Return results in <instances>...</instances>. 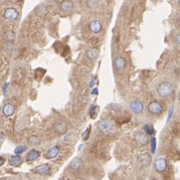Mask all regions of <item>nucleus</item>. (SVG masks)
Returning <instances> with one entry per match:
<instances>
[{
  "instance_id": "nucleus-1",
  "label": "nucleus",
  "mask_w": 180,
  "mask_h": 180,
  "mask_svg": "<svg viewBox=\"0 0 180 180\" xmlns=\"http://www.w3.org/2000/svg\"><path fill=\"white\" fill-rule=\"evenodd\" d=\"M156 92L160 98H169L173 94V86L170 82H162L156 88Z\"/></svg>"
},
{
  "instance_id": "nucleus-2",
  "label": "nucleus",
  "mask_w": 180,
  "mask_h": 180,
  "mask_svg": "<svg viewBox=\"0 0 180 180\" xmlns=\"http://www.w3.org/2000/svg\"><path fill=\"white\" fill-rule=\"evenodd\" d=\"M98 126V130L103 132V134H108V132H110L112 129V121L108 120V118H103V120L99 121V124L97 125Z\"/></svg>"
},
{
  "instance_id": "nucleus-3",
  "label": "nucleus",
  "mask_w": 180,
  "mask_h": 180,
  "mask_svg": "<svg viewBox=\"0 0 180 180\" xmlns=\"http://www.w3.org/2000/svg\"><path fill=\"white\" fill-rule=\"evenodd\" d=\"M3 16L4 18L8 21H15L19 17V12L16 8L14 7H8L6 8L3 12Z\"/></svg>"
},
{
  "instance_id": "nucleus-4",
  "label": "nucleus",
  "mask_w": 180,
  "mask_h": 180,
  "mask_svg": "<svg viewBox=\"0 0 180 180\" xmlns=\"http://www.w3.org/2000/svg\"><path fill=\"white\" fill-rule=\"evenodd\" d=\"M148 112L150 115L159 116V115H161L163 112V107L161 106V103L156 101L151 102L148 105Z\"/></svg>"
},
{
  "instance_id": "nucleus-5",
  "label": "nucleus",
  "mask_w": 180,
  "mask_h": 180,
  "mask_svg": "<svg viewBox=\"0 0 180 180\" xmlns=\"http://www.w3.org/2000/svg\"><path fill=\"white\" fill-rule=\"evenodd\" d=\"M130 108L134 113L139 115V113H141L143 112L144 105H143V103L140 101V99H134V101H132L130 103Z\"/></svg>"
},
{
  "instance_id": "nucleus-6",
  "label": "nucleus",
  "mask_w": 180,
  "mask_h": 180,
  "mask_svg": "<svg viewBox=\"0 0 180 180\" xmlns=\"http://www.w3.org/2000/svg\"><path fill=\"white\" fill-rule=\"evenodd\" d=\"M167 168V161L163 157H158L154 161V169L158 173H163Z\"/></svg>"
},
{
  "instance_id": "nucleus-7",
  "label": "nucleus",
  "mask_w": 180,
  "mask_h": 180,
  "mask_svg": "<svg viewBox=\"0 0 180 180\" xmlns=\"http://www.w3.org/2000/svg\"><path fill=\"white\" fill-rule=\"evenodd\" d=\"M89 29L94 34H99L103 30V24L99 19H94L89 23Z\"/></svg>"
},
{
  "instance_id": "nucleus-8",
  "label": "nucleus",
  "mask_w": 180,
  "mask_h": 180,
  "mask_svg": "<svg viewBox=\"0 0 180 180\" xmlns=\"http://www.w3.org/2000/svg\"><path fill=\"white\" fill-rule=\"evenodd\" d=\"M59 152H60V146L54 145V146H52L51 148H49L48 150L46 151L45 154H44V157L46 159H53V158H56L57 156H58Z\"/></svg>"
},
{
  "instance_id": "nucleus-9",
  "label": "nucleus",
  "mask_w": 180,
  "mask_h": 180,
  "mask_svg": "<svg viewBox=\"0 0 180 180\" xmlns=\"http://www.w3.org/2000/svg\"><path fill=\"white\" fill-rule=\"evenodd\" d=\"M50 171H51V166L48 163L38 165V166H36L34 169H33V172L40 174V175H48L50 173Z\"/></svg>"
},
{
  "instance_id": "nucleus-10",
  "label": "nucleus",
  "mask_w": 180,
  "mask_h": 180,
  "mask_svg": "<svg viewBox=\"0 0 180 180\" xmlns=\"http://www.w3.org/2000/svg\"><path fill=\"white\" fill-rule=\"evenodd\" d=\"M135 141L136 143L140 145V146H143V145H146L148 143V136L144 132H136L135 134Z\"/></svg>"
},
{
  "instance_id": "nucleus-11",
  "label": "nucleus",
  "mask_w": 180,
  "mask_h": 180,
  "mask_svg": "<svg viewBox=\"0 0 180 180\" xmlns=\"http://www.w3.org/2000/svg\"><path fill=\"white\" fill-rule=\"evenodd\" d=\"M54 130L57 134H65L68 130V126L64 121H56L54 125Z\"/></svg>"
},
{
  "instance_id": "nucleus-12",
  "label": "nucleus",
  "mask_w": 180,
  "mask_h": 180,
  "mask_svg": "<svg viewBox=\"0 0 180 180\" xmlns=\"http://www.w3.org/2000/svg\"><path fill=\"white\" fill-rule=\"evenodd\" d=\"M73 8H74V4H73L72 1H71V0H63V1L61 2V4H60L61 11H63L65 13L71 12L73 10Z\"/></svg>"
},
{
  "instance_id": "nucleus-13",
  "label": "nucleus",
  "mask_w": 180,
  "mask_h": 180,
  "mask_svg": "<svg viewBox=\"0 0 180 180\" xmlns=\"http://www.w3.org/2000/svg\"><path fill=\"white\" fill-rule=\"evenodd\" d=\"M69 167H70L71 170H73V171H77V170H80L83 167V160L80 157L74 158L72 161L70 162Z\"/></svg>"
},
{
  "instance_id": "nucleus-14",
  "label": "nucleus",
  "mask_w": 180,
  "mask_h": 180,
  "mask_svg": "<svg viewBox=\"0 0 180 180\" xmlns=\"http://www.w3.org/2000/svg\"><path fill=\"white\" fill-rule=\"evenodd\" d=\"M125 65H126V62H125V59L124 58V57H117L115 61V68L117 72L124 71L125 68Z\"/></svg>"
},
{
  "instance_id": "nucleus-15",
  "label": "nucleus",
  "mask_w": 180,
  "mask_h": 180,
  "mask_svg": "<svg viewBox=\"0 0 180 180\" xmlns=\"http://www.w3.org/2000/svg\"><path fill=\"white\" fill-rule=\"evenodd\" d=\"M40 157V152L36 149H31L29 152L26 155V161L30 162V161H34V160L38 159Z\"/></svg>"
},
{
  "instance_id": "nucleus-16",
  "label": "nucleus",
  "mask_w": 180,
  "mask_h": 180,
  "mask_svg": "<svg viewBox=\"0 0 180 180\" xmlns=\"http://www.w3.org/2000/svg\"><path fill=\"white\" fill-rule=\"evenodd\" d=\"M23 162V159L21 158V156L20 155H13L11 156L10 158H9V164L11 165V166H20V165L22 164Z\"/></svg>"
},
{
  "instance_id": "nucleus-17",
  "label": "nucleus",
  "mask_w": 180,
  "mask_h": 180,
  "mask_svg": "<svg viewBox=\"0 0 180 180\" xmlns=\"http://www.w3.org/2000/svg\"><path fill=\"white\" fill-rule=\"evenodd\" d=\"M3 115L5 116H11L14 112H15V108H14V106L12 103H6L3 107Z\"/></svg>"
},
{
  "instance_id": "nucleus-18",
  "label": "nucleus",
  "mask_w": 180,
  "mask_h": 180,
  "mask_svg": "<svg viewBox=\"0 0 180 180\" xmlns=\"http://www.w3.org/2000/svg\"><path fill=\"white\" fill-rule=\"evenodd\" d=\"M138 160L139 162L141 163V165H143V166H148L151 162V157L148 153H144V154H141L139 155L138 157Z\"/></svg>"
},
{
  "instance_id": "nucleus-19",
  "label": "nucleus",
  "mask_w": 180,
  "mask_h": 180,
  "mask_svg": "<svg viewBox=\"0 0 180 180\" xmlns=\"http://www.w3.org/2000/svg\"><path fill=\"white\" fill-rule=\"evenodd\" d=\"M88 58L91 60H96L99 55V50L98 48H93L88 51Z\"/></svg>"
},
{
  "instance_id": "nucleus-20",
  "label": "nucleus",
  "mask_w": 180,
  "mask_h": 180,
  "mask_svg": "<svg viewBox=\"0 0 180 180\" xmlns=\"http://www.w3.org/2000/svg\"><path fill=\"white\" fill-rule=\"evenodd\" d=\"M28 143L31 146H38L41 144V139L36 135H32L29 137V139H28Z\"/></svg>"
},
{
  "instance_id": "nucleus-21",
  "label": "nucleus",
  "mask_w": 180,
  "mask_h": 180,
  "mask_svg": "<svg viewBox=\"0 0 180 180\" xmlns=\"http://www.w3.org/2000/svg\"><path fill=\"white\" fill-rule=\"evenodd\" d=\"M87 6L90 8L91 10H94L99 7V0H87Z\"/></svg>"
},
{
  "instance_id": "nucleus-22",
  "label": "nucleus",
  "mask_w": 180,
  "mask_h": 180,
  "mask_svg": "<svg viewBox=\"0 0 180 180\" xmlns=\"http://www.w3.org/2000/svg\"><path fill=\"white\" fill-rule=\"evenodd\" d=\"M26 149H27V147H26L25 145H19V146H17L15 149H14V153H15L16 155H20L23 152H25Z\"/></svg>"
},
{
  "instance_id": "nucleus-23",
  "label": "nucleus",
  "mask_w": 180,
  "mask_h": 180,
  "mask_svg": "<svg viewBox=\"0 0 180 180\" xmlns=\"http://www.w3.org/2000/svg\"><path fill=\"white\" fill-rule=\"evenodd\" d=\"M143 130L145 131V134H147V135H152L154 134V130H153V127L151 126L150 125H145L143 126Z\"/></svg>"
},
{
  "instance_id": "nucleus-24",
  "label": "nucleus",
  "mask_w": 180,
  "mask_h": 180,
  "mask_svg": "<svg viewBox=\"0 0 180 180\" xmlns=\"http://www.w3.org/2000/svg\"><path fill=\"white\" fill-rule=\"evenodd\" d=\"M90 134H91V126H89L88 129L85 130V132H83V134H82V139L83 140H87L89 138V136H90Z\"/></svg>"
},
{
  "instance_id": "nucleus-25",
  "label": "nucleus",
  "mask_w": 180,
  "mask_h": 180,
  "mask_svg": "<svg viewBox=\"0 0 180 180\" xmlns=\"http://www.w3.org/2000/svg\"><path fill=\"white\" fill-rule=\"evenodd\" d=\"M174 42L177 46L180 47V31H176L174 34Z\"/></svg>"
},
{
  "instance_id": "nucleus-26",
  "label": "nucleus",
  "mask_w": 180,
  "mask_h": 180,
  "mask_svg": "<svg viewBox=\"0 0 180 180\" xmlns=\"http://www.w3.org/2000/svg\"><path fill=\"white\" fill-rule=\"evenodd\" d=\"M99 108L97 107V106H94L91 111H90V116H92V117H96V115H97V112H99Z\"/></svg>"
},
{
  "instance_id": "nucleus-27",
  "label": "nucleus",
  "mask_w": 180,
  "mask_h": 180,
  "mask_svg": "<svg viewBox=\"0 0 180 180\" xmlns=\"http://www.w3.org/2000/svg\"><path fill=\"white\" fill-rule=\"evenodd\" d=\"M155 146H156V140L154 137H152L151 138V152L154 153V151H155Z\"/></svg>"
},
{
  "instance_id": "nucleus-28",
  "label": "nucleus",
  "mask_w": 180,
  "mask_h": 180,
  "mask_svg": "<svg viewBox=\"0 0 180 180\" xmlns=\"http://www.w3.org/2000/svg\"><path fill=\"white\" fill-rule=\"evenodd\" d=\"M4 162H5V159L0 156V166H2V165L4 164Z\"/></svg>"
},
{
  "instance_id": "nucleus-29",
  "label": "nucleus",
  "mask_w": 180,
  "mask_h": 180,
  "mask_svg": "<svg viewBox=\"0 0 180 180\" xmlns=\"http://www.w3.org/2000/svg\"><path fill=\"white\" fill-rule=\"evenodd\" d=\"M3 140H4V134L2 132H0V143H1Z\"/></svg>"
},
{
  "instance_id": "nucleus-30",
  "label": "nucleus",
  "mask_w": 180,
  "mask_h": 180,
  "mask_svg": "<svg viewBox=\"0 0 180 180\" xmlns=\"http://www.w3.org/2000/svg\"><path fill=\"white\" fill-rule=\"evenodd\" d=\"M10 2H12V3H18L19 2V0H9Z\"/></svg>"
},
{
  "instance_id": "nucleus-31",
  "label": "nucleus",
  "mask_w": 180,
  "mask_h": 180,
  "mask_svg": "<svg viewBox=\"0 0 180 180\" xmlns=\"http://www.w3.org/2000/svg\"><path fill=\"white\" fill-rule=\"evenodd\" d=\"M178 98H179V99H180V91H179V94H178Z\"/></svg>"
},
{
  "instance_id": "nucleus-32",
  "label": "nucleus",
  "mask_w": 180,
  "mask_h": 180,
  "mask_svg": "<svg viewBox=\"0 0 180 180\" xmlns=\"http://www.w3.org/2000/svg\"><path fill=\"white\" fill-rule=\"evenodd\" d=\"M179 22H180V17H179Z\"/></svg>"
},
{
  "instance_id": "nucleus-33",
  "label": "nucleus",
  "mask_w": 180,
  "mask_h": 180,
  "mask_svg": "<svg viewBox=\"0 0 180 180\" xmlns=\"http://www.w3.org/2000/svg\"><path fill=\"white\" fill-rule=\"evenodd\" d=\"M179 4H180V0H179Z\"/></svg>"
}]
</instances>
